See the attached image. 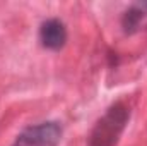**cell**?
<instances>
[{"label":"cell","instance_id":"obj_4","mask_svg":"<svg viewBox=\"0 0 147 146\" xmlns=\"http://www.w3.org/2000/svg\"><path fill=\"white\" fill-rule=\"evenodd\" d=\"M147 16V2L144 3H137V5H132L125 14H123V19H121V26L127 33H134L139 29V26L142 24V19Z\"/></svg>","mask_w":147,"mask_h":146},{"label":"cell","instance_id":"obj_1","mask_svg":"<svg viewBox=\"0 0 147 146\" xmlns=\"http://www.w3.org/2000/svg\"><path fill=\"white\" fill-rule=\"evenodd\" d=\"M130 119V108L123 102L113 103L94 124L87 146H116Z\"/></svg>","mask_w":147,"mask_h":146},{"label":"cell","instance_id":"obj_3","mask_svg":"<svg viewBox=\"0 0 147 146\" xmlns=\"http://www.w3.org/2000/svg\"><path fill=\"white\" fill-rule=\"evenodd\" d=\"M39 41L45 48L60 50L67 41V29L60 19H48L39 28Z\"/></svg>","mask_w":147,"mask_h":146},{"label":"cell","instance_id":"obj_2","mask_svg":"<svg viewBox=\"0 0 147 146\" xmlns=\"http://www.w3.org/2000/svg\"><path fill=\"white\" fill-rule=\"evenodd\" d=\"M62 139V127L58 122H41L26 127L12 146H58Z\"/></svg>","mask_w":147,"mask_h":146}]
</instances>
